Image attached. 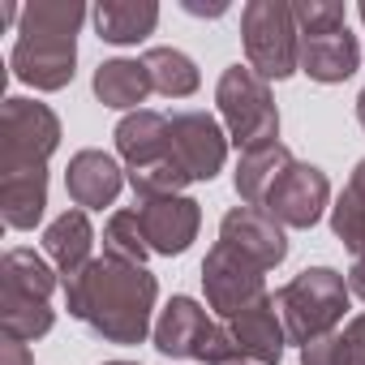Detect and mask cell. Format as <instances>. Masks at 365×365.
Segmentation results:
<instances>
[{
  "label": "cell",
  "mask_w": 365,
  "mask_h": 365,
  "mask_svg": "<svg viewBox=\"0 0 365 365\" xmlns=\"http://www.w3.org/2000/svg\"><path fill=\"white\" fill-rule=\"evenodd\" d=\"M356 18H361V26H365V0H361V5H356Z\"/></svg>",
  "instance_id": "obj_37"
},
{
  "label": "cell",
  "mask_w": 365,
  "mask_h": 365,
  "mask_svg": "<svg viewBox=\"0 0 365 365\" xmlns=\"http://www.w3.org/2000/svg\"><path fill=\"white\" fill-rule=\"evenodd\" d=\"M361 69V39L344 31L327 35H301V73L318 86H339Z\"/></svg>",
  "instance_id": "obj_15"
},
{
  "label": "cell",
  "mask_w": 365,
  "mask_h": 365,
  "mask_svg": "<svg viewBox=\"0 0 365 365\" xmlns=\"http://www.w3.org/2000/svg\"><path fill=\"white\" fill-rule=\"evenodd\" d=\"M142 232L150 241V254L159 258H180L202 228V202L190 194H172V198H146L138 202Z\"/></svg>",
  "instance_id": "obj_11"
},
{
  "label": "cell",
  "mask_w": 365,
  "mask_h": 365,
  "mask_svg": "<svg viewBox=\"0 0 365 365\" xmlns=\"http://www.w3.org/2000/svg\"><path fill=\"white\" fill-rule=\"evenodd\" d=\"M237 365H254V361H237Z\"/></svg>",
  "instance_id": "obj_38"
},
{
  "label": "cell",
  "mask_w": 365,
  "mask_h": 365,
  "mask_svg": "<svg viewBox=\"0 0 365 365\" xmlns=\"http://www.w3.org/2000/svg\"><path fill=\"white\" fill-rule=\"evenodd\" d=\"M0 322H5V335L14 339H43L56 327V309L52 301H35V297H14V292H0Z\"/></svg>",
  "instance_id": "obj_25"
},
{
  "label": "cell",
  "mask_w": 365,
  "mask_h": 365,
  "mask_svg": "<svg viewBox=\"0 0 365 365\" xmlns=\"http://www.w3.org/2000/svg\"><path fill=\"white\" fill-rule=\"evenodd\" d=\"M292 18L301 35H327L348 26V5H339V0H292Z\"/></svg>",
  "instance_id": "obj_28"
},
{
  "label": "cell",
  "mask_w": 365,
  "mask_h": 365,
  "mask_svg": "<svg viewBox=\"0 0 365 365\" xmlns=\"http://www.w3.org/2000/svg\"><path fill=\"white\" fill-rule=\"evenodd\" d=\"M228 331H232V344H237L241 361L279 365L284 352H288V331H284V318H279V309H275V292H267V297L254 301L250 309L232 314V318H228Z\"/></svg>",
  "instance_id": "obj_14"
},
{
  "label": "cell",
  "mask_w": 365,
  "mask_h": 365,
  "mask_svg": "<svg viewBox=\"0 0 365 365\" xmlns=\"http://www.w3.org/2000/svg\"><path fill=\"white\" fill-rule=\"evenodd\" d=\"M125 185H129L125 163H120L112 150L82 146V150L69 155V168H65V194H69L73 207H82V211L116 207V198H120Z\"/></svg>",
  "instance_id": "obj_12"
},
{
  "label": "cell",
  "mask_w": 365,
  "mask_h": 365,
  "mask_svg": "<svg viewBox=\"0 0 365 365\" xmlns=\"http://www.w3.org/2000/svg\"><path fill=\"white\" fill-rule=\"evenodd\" d=\"M61 116L26 95H9L0 103V172H26L48 168V159L61 150Z\"/></svg>",
  "instance_id": "obj_6"
},
{
  "label": "cell",
  "mask_w": 365,
  "mask_h": 365,
  "mask_svg": "<svg viewBox=\"0 0 365 365\" xmlns=\"http://www.w3.org/2000/svg\"><path fill=\"white\" fill-rule=\"evenodd\" d=\"M292 159H297V155H292L284 142H262V146L241 150V159H237V168H232L237 198H241L245 207H262L267 194H271V185L288 172Z\"/></svg>",
  "instance_id": "obj_21"
},
{
  "label": "cell",
  "mask_w": 365,
  "mask_h": 365,
  "mask_svg": "<svg viewBox=\"0 0 365 365\" xmlns=\"http://www.w3.org/2000/svg\"><path fill=\"white\" fill-rule=\"evenodd\" d=\"M202 292H207V309L220 322H228L232 314H241L267 297V271L254 267L250 258H241L232 245L215 241L202 258Z\"/></svg>",
  "instance_id": "obj_8"
},
{
  "label": "cell",
  "mask_w": 365,
  "mask_h": 365,
  "mask_svg": "<svg viewBox=\"0 0 365 365\" xmlns=\"http://www.w3.org/2000/svg\"><path fill=\"white\" fill-rule=\"evenodd\" d=\"M56 288H65V279H61V271L48 262V254H39V250H31V245L5 250V258H0V292L52 301Z\"/></svg>",
  "instance_id": "obj_22"
},
{
  "label": "cell",
  "mask_w": 365,
  "mask_h": 365,
  "mask_svg": "<svg viewBox=\"0 0 365 365\" xmlns=\"http://www.w3.org/2000/svg\"><path fill=\"white\" fill-rule=\"evenodd\" d=\"M348 305H352L348 275L335 267H305L301 275H292L288 284L275 288V309L284 318L288 344H297V348H305L318 335L339 331Z\"/></svg>",
  "instance_id": "obj_3"
},
{
  "label": "cell",
  "mask_w": 365,
  "mask_h": 365,
  "mask_svg": "<svg viewBox=\"0 0 365 365\" xmlns=\"http://www.w3.org/2000/svg\"><path fill=\"white\" fill-rule=\"evenodd\" d=\"M344 335H348V356L352 365H365V314H352L344 322Z\"/></svg>",
  "instance_id": "obj_30"
},
{
  "label": "cell",
  "mask_w": 365,
  "mask_h": 365,
  "mask_svg": "<svg viewBox=\"0 0 365 365\" xmlns=\"http://www.w3.org/2000/svg\"><path fill=\"white\" fill-rule=\"evenodd\" d=\"M91 91H95V99H99L103 108L125 112V116H129V112H138V108L155 95L146 65H142V61H133V56L99 61V69H95V78H91Z\"/></svg>",
  "instance_id": "obj_20"
},
{
  "label": "cell",
  "mask_w": 365,
  "mask_h": 365,
  "mask_svg": "<svg viewBox=\"0 0 365 365\" xmlns=\"http://www.w3.org/2000/svg\"><path fill=\"white\" fill-rule=\"evenodd\" d=\"M327 224H331L335 241L352 254V262H361L365 258V202L352 190H339L331 211H327Z\"/></svg>",
  "instance_id": "obj_27"
},
{
  "label": "cell",
  "mask_w": 365,
  "mask_h": 365,
  "mask_svg": "<svg viewBox=\"0 0 365 365\" xmlns=\"http://www.w3.org/2000/svg\"><path fill=\"white\" fill-rule=\"evenodd\" d=\"M331 202H335V194H331L327 172H322L318 163L292 159V163H288V172L271 185V194H267L262 211H267L279 228H288V232H309L314 224H322V220H327Z\"/></svg>",
  "instance_id": "obj_7"
},
{
  "label": "cell",
  "mask_w": 365,
  "mask_h": 365,
  "mask_svg": "<svg viewBox=\"0 0 365 365\" xmlns=\"http://www.w3.org/2000/svg\"><path fill=\"white\" fill-rule=\"evenodd\" d=\"M215 116L228 129V142L237 150L279 142V108L271 95V82L258 78L250 65H228L215 82Z\"/></svg>",
  "instance_id": "obj_4"
},
{
  "label": "cell",
  "mask_w": 365,
  "mask_h": 365,
  "mask_svg": "<svg viewBox=\"0 0 365 365\" xmlns=\"http://www.w3.org/2000/svg\"><path fill=\"white\" fill-rule=\"evenodd\" d=\"M352 108H356V125L365 129V86H361V95H356V103H352Z\"/></svg>",
  "instance_id": "obj_35"
},
{
  "label": "cell",
  "mask_w": 365,
  "mask_h": 365,
  "mask_svg": "<svg viewBox=\"0 0 365 365\" xmlns=\"http://www.w3.org/2000/svg\"><path fill=\"white\" fill-rule=\"evenodd\" d=\"M301 365H352L344 327H339V331H331V335H318V339H309V344L301 348Z\"/></svg>",
  "instance_id": "obj_29"
},
{
  "label": "cell",
  "mask_w": 365,
  "mask_h": 365,
  "mask_svg": "<svg viewBox=\"0 0 365 365\" xmlns=\"http://www.w3.org/2000/svg\"><path fill=\"white\" fill-rule=\"evenodd\" d=\"M103 258L146 267V258H150V241H146V232H142L138 207H116V211L103 220Z\"/></svg>",
  "instance_id": "obj_24"
},
{
  "label": "cell",
  "mask_w": 365,
  "mask_h": 365,
  "mask_svg": "<svg viewBox=\"0 0 365 365\" xmlns=\"http://www.w3.org/2000/svg\"><path fill=\"white\" fill-rule=\"evenodd\" d=\"M180 9L194 14V18H224V14H228L224 0H220V5H198V0H180Z\"/></svg>",
  "instance_id": "obj_33"
},
{
  "label": "cell",
  "mask_w": 365,
  "mask_h": 365,
  "mask_svg": "<svg viewBox=\"0 0 365 365\" xmlns=\"http://www.w3.org/2000/svg\"><path fill=\"white\" fill-rule=\"evenodd\" d=\"M220 241L224 245H232L241 258H250L254 267H262V271H275V267H284V258H288V228H279L262 207H232V211H224V220H220Z\"/></svg>",
  "instance_id": "obj_13"
},
{
  "label": "cell",
  "mask_w": 365,
  "mask_h": 365,
  "mask_svg": "<svg viewBox=\"0 0 365 365\" xmlns=\"http://www.w3.org/2000/svg\"><path fill=\"white\" fill-rule=\"evenodd\" d=\"M215 314L198 301V297H185V292H176L163 301V309L155 314V331H150V344L159 356L168 361H198L207 335L215 331Z\"/></svg>",
  "instance_id": "obj_10"
},
{
  "label": "cell",
  "mask_w": 365,
  "mask_h": 365,
  "mask_svg": "<svg viewBox=\"0 0 365 365\" xmlns=\"http://www.w3.org/2000/svg\"><path fill=\"white\" fill-rule=\"evenodd\" d=\"M344 275H348V292H352V301H365V258L352 262Z\"/></svg>",
  "instance_id": "obj_32"
},
{
  "label": "cell",
  "mask_w": 365,
  "mask_h": 365,
  "mask_svg": "<svg viewBox=\"0 0 365 365\" xmlns=\"http://www.w3.org/2000/svg\"><path fill=\"white\" fill-rule=\"evenodd\" d=\"M48 215V168L0 172V220L14 232H35Z\"/></svg>",
  "instance_id": "obj_18"
},
{
  "label": "cell",
  "mask_w": 365,
  "mask_h": 365,
  "mask_svg": "<svg viewBox=\"0 0 365 365\" xmlns=\"http://www.w3.org/2000/svg\"><path fill=\"white\" fill-rule=\"evenodd\" d=\"M91 9L78 0H35L22 5L18 39L9 48V69L22 86L39 95H56L78 73V35L86 26Z\"/></svg>",
  "instance_id": "obj_2"
},
{
  "label": "cell",
  "mask_w": 365,
  "mask_h": 365,
  "mask_svg": "<svg viewBox=\"0 0 365 365\" xmlns=\"http://www.w3.org/2000/svg\"><path fill=\"white\" fill-rule=\"evenodd\" d=\"M228 129L220 116L211 112H198V108H185V112H172V155L180 159V168L190 172L194 185L202 180H215L228 163Z\"/></svg>",
  "instance_id": "obj_9"
},
{
  "label": "cell",
  "mask_w": 365,
  "mask_h": 365,
  "mask_svg": "<svg viewBox=\"0 0 365 365\" xmlns=\"http://www.w3.org/2000/svg\"><path fill=\"white\" fill-rule=\"evenodd\" d=\"M142 65H146V73H150V86H155V95H163V99H190V95H198V86H202V73H198V61L190 56V52H180V48H146L142 52Z\"/></svg>",
  "instance_id": "obj_23"
},
{
  "label": "cell",
  "mask_w": 365,
  "mask_h": 365,
  "mask_svg": "<svg viewBox=\"0 0 365 365\" xmlns=\"http://www.w3.org/2000/svg\"><path fill=\"white\" fill-rule=\"evenodd\" d=\"M112 138H116V155L125 168L155 163V159L172 155V116H163L155 108H138L116 120Z\"/></svg>",
  "instance_id": "obj_17"
},
{
  "label": "cell",
  "mask_w": 365,
  "mask_h": 365,
  "mask_svg": "<svg viewBox=\"0 0 365 365\" xmlns=\"http://www.w3.org/2000/svg\"><path fill=\"white\" fill-rule=\"evenodd\" d=\"M245 65L267 82H288L301 73V31L288 0H250L241 9Z\"/></svg>",
  "instance_id": "obj_5"
},
{
  "label": "cell",
  "mask_w": 365,
  "mask_h": 365,
  "mask_svg": "<svg viewBox=\"0 0 365 365\" xmlns=\"http://www.w3.org/2000/svg\"><path fill=\"white\" fill-rule=\"evenodd\" d=\"M95 241H99V232H95V224H91V211H82V207L61 211V215L43 228V254H48V262L61 271V279L78 275L82 267H91V262L99 258V254H95Z\"/></svg>",
  "instance_id": "obj_16"
},
{
  "label": "cell",
  "mask_w": 365,
  "mask_h": 365,
  "mask_svg": "<svg viewBox=\"0 0 365 365\" xmlns=\"http://www.w3.org/2000/svg\"><path fill=\"white\" fill-rule=\"evenodd\" d=\"M103 365H142V361H129V356H112V361H103Z\"/></svg>",
  "instance_id": "obj_36"
},
{
  "label": "cell",
  "mask_w": 365,
  "mask_h": 365,
  "mask_svg": "<svg viewBox=\"0 0 365 365\" xmlns=\"http://www.w3.org/2000/svg\"><path fill=\"white\" fill-rule=\"evenodd\" d=\"M0 365H35V356H31V344H26V339H14V335H5V339H0Z\"/></svg>",
  "instance_id": "obj_31"
},
{
  "label": "cell",
  "mask_w": 365,
  "mask_h": 365,
  "mask_svg": "<svg viewBox=\"0 0 365 365\" xmlns=\"http://www.w3.org/2000/svg\"><path fill=\"white\" fill-rule=\"evenodd\" d=\"M344 190H352L361 202H365V159H356V168H352V176H348V185Z\"/></svg>",
  "instance_id": "obj_34"
},
{
  "label": "cell",
  "mask_w": 365,
  "mask_h": 365,
  "mask_svg": "<svg viewBox=\"0 0 365 365\" xmlns=\"http://www.w3.org/2000/svg\"><path fill=\"white\" fill-rule=\"evenodd\" d=\"M65 309L82 327H91L103 344L133 348L146 344L155 331V305H159V279L146 267L116 262V258H95L78 275L65 279Z\"/></svg>",
  "instance_id": "obj_1"
},
{
  "label": "cell",
  "mask_w": 365,
  "mask_h": 365,
  "mask_svg": "<svg viewBox=\"0 0 365 365\" xmlns=\"http://www.w3.org/2000/svg\"><path fill=\"white\" fill-rule=\"evenodd\" d=\"M95 35L112 48H138L155 35L159 26V5L155 0H99L91 9Z\"/></svg>",
  "instance_id": "obj_19"
},
{
  "label": "cell",
  "mask_w": 365,
  "mask_h": 365,
  "mask_svg": "<svg viewBox=\"0 0 365 365\" xmlns=\"http://www.w3.org/2000/svg\"><path fill=\"white\" fill-rule=\"evenodd\" d=\"M125 176H129V190H133L138 202H146V198H172V194H185V185H194L176 155H163V159L142 163V168H125Z\"/></svg>",
  "instance_id": "obj_26"
}]
</instances>
